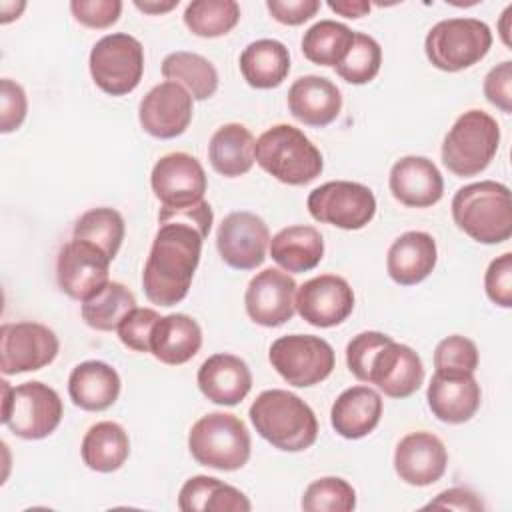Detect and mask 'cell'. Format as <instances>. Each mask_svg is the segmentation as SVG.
<instances>
[{
	"mask_svg": "<svg viewBox=\"0 0 512 512\" xmlns=\"http://www.w3.org/2000/svg\"><path fill=\"white\" fill-rule=\"evenodd\" d=\"M24 8H26V2H10V0L0 2V24H8L16 20Z\"/></svg>",
	"mask_w": 512,
	"mask_h": 512,
	"instance_id": "obj_52",
	"label": "cell"
},
{
	"mask_svg": "<svg viewBox=\"0 0 512 512\" xmlns=\"http://www.w3.org/2000/svg\"><path fill=\"white\" fill-rule=\"evenodd\" d=\"M300 506L306 512H352L356 490L344 478L324 476L306 486Z\"/></svg>",
	"mask_w": 512,
	"mask_h": 512,
	"instance_id": "obj_39",
	"label": "cell"
},
{
	"mask_svg": "<svg viewBox=\"0 0 512 512\" xmlns=\"http://www.w3.org/2000/svg\"><path fill=\"white\" fill-rule=\"evenodd\" d=\"M270 230L266 222L248 210L224 216L216 232V248L224 264L236 270H254L266 260Z\"/></svg>",
	"mask_w": 512,
	"mask_h": 512,
	"instance_id": "obj_14",
	"label": "cell"
},
{
	"mask_svg": "<svg viewBox=\"0 0 512 512\" xmlns=\"http://www.w3.org/2000/svg\"><path fill=\"white\" fill-rule=\"evenodd\" d=\"M266 8L276 22L300 26L320 10V0H268Z\"/></svg>",
	"mask_w": 512,
	"mask_h": 512,
	"instance_id": "obj_49",
	"label": "cell"
},
{
	"mask_svg": "<svg viewBox=\"0 0 512 512\" xmlns=\"http://www.w3.org/2000/svg\"><path fill=\"white\" fill-rule=\"evenodd\" d=\"M500 126L484 110H468L456 118L442 142L444 166L460 178L476 176L488 168L498 152Z\"/></svg>",
	"mask_w": 512,
	"mask_h": 512,
	"instance_id": "obj_7",
	"label": "cell"
},
{
	"mask_svg": "<svg viewBox=\"0 0 512 512\" xmlns=\"http://www.w3.org/2000/svg\"><path fill=\"white\" fill-rule=\"evenodd\" d=\"M58 350V336L40 322H8L0 328V370L4 376L40 370L54 362Z\"/></svg>",
	"mask_w": 512,
	"mask_h": 512,
	"instance_id": "obj_12",
	"label": "cell"
},
{
	"mask_svg": "<svg viewBox=\"0 0 512 512\" xmlns=\"http://www.w3.org/2000/svg\"><path fill=\"white\" fill-rule=\"evenodd\" d=\"M306 208L316 222L342 230H360L376 214V196L360 182L330 180L308 194Z\"/></svg>",
	"mask_w": 512,
	"mask_h": 512,
	"instance_id": "obj_11",
	"label": "cell"
},
{
	"mask_svg": "<svg viewBox=\"0 0 512 512\" xmlns=\"http://www.w3.org/2000/svg\"><path fill=\"white\" fill-rule=\"evenodd\" d=\"M382 396L370 386L346 388L332 404L330 424L346 440L368 436L382 418Z\"/></svg>",
	"mask_w": 512,
	"mask_h": 512,
	"instance_id": "obj_26",
	"label": "cell"
},
{
	"mask_svg": "<svg viewBox=\"0 0 512 512\" xmlns=\"http://www.w3.org/2000/svg\"><path fill=\"white\" fill-rule=\"evenodd\" d=\"M390 340L388 334L366 330L356 334L346 346V366L360 382H368V370L374 354Z\"/></svg>",
	"mask_w": 512,
	"mask_h": 512,
	"instance_id": "obj_43",
	"label": "cell"
},
{
	"mask_svg": "<svg viewBox=\"0 0 512 512\" xmlns=\"http://www.w3.org/2000/svg\"><path fill=\"white\" fill-rule=\"evenodd\" d=\"M2 384V424L22 440L50 436L64 414L60 394L44 382L32 380L18 386Z\"/></svg>",
	"mask_w": 512,
	"mask_h": 512,
	"instance_id": "obj_6",
	"label": "cell"
},
{
	"mask_svg": "<svg viewBox=\"0 0 512 512\" xmlns=\"http://www.w3.org/2000/svg\"><path fill=\"white\" fill-rule=\"evenodd\" d=\"M248 416L256 432L282 452L308 450L318 438L314 410L298 394L282 388L260 392Z\"/></svg>",
	"mask_w": 512,
	"mask_h": 512,
	"instance_id": "obj_2",
	"label": "cell"
},
{
	"mask_svg": "<svg viewBox=\"0 0 512 512\" xmlns=\"http://www.w3.org/2000/svg\"><path fill=\"white\" fill-rule=\"evenodd\" d=\"M380 64V44L364 32H354V42L344 60L336 66V74L348 84H368L378 76Z\"/></svg>",
	"mask_w": 512,
	"mask_h": 512,
	"instance_id": "obj_40",
	"label": "cell"
},
{
	"mask_svg": "<svg viewBox=\"0 0 512 512\" xmlns=\"http://www.w3.org/2000/svg\"><path fill=\"white\" fill-rule=\"evenodd\" d=\"M438 260V246L432 234L410 230L400 234L388 248L386 272L400 286H414L426 280Z\"/></svg>",
	"mask_w": 512,
	"mask_h": 512,
	"instance_id": "obj_25",
	"label": "cell"
},
{
	"mask_svg": "<svg viewBox=\"0 0 512 512\" xmlns=\"http://www.w3.org/2000/svg\"><path fill=\"white\" fill-rule=\"evenodd\" d=\"M388 186L392 196L410 208H428L442 200L444 178L426 156H404L390 168Z\"/></svg>",
	"mask_w": 512,
	"mask_h": 512,
	"instance_id": "obj_21",
	"label": "cell"
},
{
	"mask_svg": "<svg viewBox=\"0 0 512 512\" xmlns=\"http://www.w3.org/2000/svg\"><path fill=\"white\" fill-rule=\"evenodd\" d=\"M426 400L432 414L446 424H464L480 408L482 390L474 374L436 372L426 388Z\"/></svg>",
	"mask_w": 512,
	"mask_h": 512,
	"instance_id": "obj_22",
	"label": "cell"
},
{
	"mask_svg": "<svg viewBox=\"0 0 512 512\" xmlns=\"http://www.w3.org/2000/svg\"><path fill=\"white\" fill-rule=\"evenodd\" d=\"M270 256L286 272L302 274L316 268L324 256V238L314 226H286L270 238Z\"/></svg>",
	"mask_w": 512,
	"mask_h": 512,
	"instance_id": "obj_29",
	"label": "cell"
},
{
	"mask_svg": "<svg viewBox=\"0 0 512 512\" xmlns=\"http://www.w3.org/2000/svg\"><path fill=\"white\" fill-rule=\"evenodd\" d=\"M88 68L94 84L110 96L130 94L144 74V48L126 32L102 36L90 50Z\"/></svg>",
	"mask_w": 512,
	"mask_h": 512,
	"instance_id": "obj_9",
	"label": "cell"
},
{
	"mask_svg": "<svg viewBox=\"0 0 512 512\" xmlns=\"http://www.w3.org/2000/svg\"><path fill=\"white\" fill-rule=\"evenodd\" d=\"M184 222V224H192L196 226L204 236L210 234L212 228V220H214V212L212 206L206 200H200L196 204L190 206H178V208H170V206H162L158 210V224L160 222Z\"/></svg>",
	"mask_w": 512,
	"mask_h": 512,
	"instance_id": "obj_48",
	"label": "cell"
},
{
	"mask_svg": "<svg viewBox=\"0 0 512 512\" xmlns=\"http://www.w3.org/2000/svg\"><path fill=\"white\" fill-rule=\"evenodd\" d=\"M178 508L184 512H248L252 504L238 488L214 476L198 474L182 484Z\"/></svg>",
	"mask_w": 512,
	"mask_h": 512,
	"instance_id": "obj_32",
	"label": "cell"
},
{
	"mask_svg": "<svg viewBox=\"0 0 512 512\" xmlns=\"http://www.w3.org/2000/svg\"><path fill=\"white\" fill-rule=\"evenodd\" d=\"M268 360L292 386L310 388L324 382L336 364L334 348L314 334H288L272 342Z\"/></svg>",
	"mask_w": 512,
	"mask_h": 512,
	"instance_id": "obj_10",
	"label": "cell"
},
{
	"mask_svg": "<svg viewBox=\"0 0 512 512\" xmlns=\"http://www.w3.org/2000/svg\"><path fill=\"white\" fill-rule=\"evenodd\" d=\"M448 466L444 442L432 432H410L394 450V470L410 486H430L438 482Z\"/></svg>",
	"mask_w": 512,
	"mask_h": 512,
	"instance_id": "obj_20",
	"label": "cell"
},
{
	"mask_svg": "<svg viewBox=\"0 0 512 512\" xmlns=\"http://www.w3.org/2000/svg\"><path fill=\"white\" fill-rule=\"evenodd\" d=\"M328 8L346 18H362L370 12V2H366V0H336V2L330 0Z\"/></svg>",
	"mask_w": 512,
	"mask_h": 512,
	"instance_id": "obj_51",
	"label": "cell"
},
{
	"mask_svg": "<svg viewBox=\"0 0 512 512\" xmlns=\"http://www.w3.org/2000/svg\"><path fill=\"white\" fill-rule=\"evenodd\" d=\"M202 346L200 324L182 312L160 316L150 336V354L168 366L192 360Z\"/></svg>",
	"mask_w": 512,
	"mask_h": 512,
	"instance_id": "obj_28",
	"label": "cell"
},
{
	"mask_svg": "<svg viewBox=\"0 0 512 512\" xmlns=\"http://www.w3.org/2000/svg\"><path fill=\"white\" fill-rule=\"evenodd\" d=\"M290 114L312 128H324L332 124L342 110V94L338 86L316 74L300 76L288 88Z\"/></svg>",
	"mask_w": 512,
	"mask_h": 512,
	"instance_id": "obj_24",
	"label": "cell"
},
{
	"mask_svg": "<svg viewBox=\"0 0 512 512\" xmlns=\"http://www.w3.org/2000/svg\"><path fill=\"white\" fill-rule=\"evenodd\" d=\"M150 186L162 206L178 208L204 200L208 180L198 158L186 152H170L154 164Z\"/></svg>",
	"mask_w": 512,
	"mask_h": 512,
	"instance_id": "obj_18",
	"label": "cell"
},
{
	"mask_svg": "<svg viewBox=\"0 0 512 512\" xmlns=\"http://www.w3.org/2000/svg\"><path fill=\"white\" fill-rule=\"evenodd\" d=\"M354 42V30L336 20H320L302 36V54L318 66H338Z\"/></svg>",
	"mask_w": 512,
	"mask_h": 512,
	"instance_id": "obj_35",
	"label": "cell"
},
{
	"mask_svg": "<svg viewBox=\"0 0 512 512\" xmlns=\"http://www.w3.org/2000/svg\"><path fill=\"white\" fill-rule=\"evenodd\" d=\"M428 508H448V510H464V512H478L484 510V502L476 492L470 488L454 486L448 490H442L434 500H430L424 510Z\"/></svg>",
	"mask_w": 512,
	"mask_h": 512,
	"instance_id": "obj_50",
	"label": "cell"
},
{
	"mask_svg": "<svg viewBox=\"0 0 512 512\" xmlns=\"http://www.w3.org/2000/svg\"><path fill=\"white\" fill-rule=\"evenodd\" d=\"M484 290L496 306L512 308V252H504L488 264Z\"/></svg>",
	"mask_w": 512,
	"mask_h": 512,
	"instance_id": "obj_44",
	"label": "cell"
},
{
	"mask_svg": "<svg viewBox=\"0 0 512 512\" xmlns=\"http://www.w3.org/2000/svg\"><path fill=\"white\" fill-rule=\"evenodd\" d=\"M82 462L94 472H114L130 456L128 432L112 420L92 424L80 444Z\"/></svg>",
	"mask_w": 512,
	"mask_h": 512,
	"instance_id": "obj_33",
	"label": "cell"
},
{
	"mask_svg": "<svg viewBox=\"0 0 512 512\" xmlns=\"http://www.w3.org/2000/svg\"><path fill=\"white\" fill-rule=\"evenodd\" d=\"M238 64L248 86L270 90L286 80L290 72V52L280 40L260 38L242 50Z\"/></svg>",
	"mask_w": 512,
	"mask_h": 512,
	"instance_id": "obj_31",
	"label": "cell"
},
{
	"mask_svg": "<svg viewBox=\"0 0 512 512\" xmlns=\"http://www.w3.org/2000/svg\"><path fill=\"white\" fill-rule=\"evenodd\" d=\"M204 238L192 224L160 222L142 272V288L152 304L168 308L186 298Z\"/></svg>",
	"mask_w": 512,
	"mask_h": 512,
	"instance_id": "obj_1",
	"label": "cell"
},
{
	"mask_svg": "<svg viewBox=\"0 0 512 512\" xmlns=\"http://www.w3.org/2000/svg\"><path fill=\"white\" fill-rule=\"evenodd\" d=\"M162 76L184 86L194 100H206L218 90V70L208 58L196 52H170L162 60Z\"/></svg>",
	"mask_w": 512,
	"mask_h": 512,
	"instance_id": "obj_34",
	"label": "cell"
},
{
	"mask_svg": "<svg viewBox=\"0 0 512 512\" xmlns=\"http://www.w3.org/2000/svg\"><path fill=\"white\" fill-rule=\"evenodd\" d=\"M294 304L304 322L316 328H332L352 314L354 290L342 276L320 274L298 286Z\"/></svg>",
	"mask_w": 512,
	"mask_h": 512,
	"instance_id": "obj_15",
	"label": "cell"
},
{
	"mask_svg": "<svg viewBox=\"0 0 512 512\" xmlns=\"http://www.w3.org/2000/svg\"><path fill=\"white\" fill-rule=\"evenodd\" d=\"M512 14V4L510 6H506V10L502 12V18H500V24H498V32H500V38H502V42L510 48L512 46V42H510V16Z\"/></svg>",
	"mask_w": 512,
	"mask_h": 512,
	"instance_id": "obj_54",
	"label": "cell"
},
{
	"mask_svg": "<svg viewBox=\"0 0 512 512\" xmlns=\"http://www.w3.org/2000/svg\"><path fill=\"white\" fill-rule=\"evenodd\" d=\"M240 20V6L234 0H194L184 10L186 28L200 38L228 34Z\"/></svg>",
	"mask_w": 512,
	"mask_h": 512,
	"instance_id": "obj_38",
	"label": "cell"
},
{
	"mask_svg": "<svg viewBox=\"0 0 512 512\" xmlns=\"http://www.w3.org/2000/svg\"><path fill=\"white\" fill-rule=\"evenodd\" d=\"M160 320L154 308H134L130 310L118 326L120 342L134 352H150V336Z\"/></svg>",
	"mask_w": 512,
	"mask_h": 512,
	"instance_id": "obj_42",
	"label": "cell"
},
{
	"mask_svg": "<svg viewBox=\"0 0 512 512\" xmlns=\"http://www.w3.org/2000/svg\"><path fill=\"white\" fill-rule=\"evenodd\" d=\"M492 46V30L478 18H446L436 22L424 40L430 64L442 72H460L478 64Z\"/></svg>",
	"mask_w": 512,
	"mask_h": 512,
	"instance_id": "obj_8",
	"label": "cell"
},
{
	"mask_svg": "<svg viewBox=\"0 0 512 512\" xmlns=\"http://www.w3.org/2000/svg\"><path fill=\"white\" fill-rule=\"evenodd\" d=\"M208 160L226 178H238L250 172L256 162V140L252 132L238 122L220 126L210 138Z\"/></svg>",
	"mask_w": 512,
	"mask_h": 512,
	"instance_id": "obj_30",
	"label": "cell"
},
{
	"mask_svg": "<svg viewBox=\"0 0 512 512\" xmlns=\"http://www.w3.org/2000/svg\"><path fill=\"white\" fill-rule=\"evenodd\" d=\"M258 166L288 186H304L322 174L320 150L296 126L276 124L256 140Z\"/></svg>",
	"mask_w": 512,
	"mask_h": 512,
	"instance_id": "obj_4",
	"label": "cell"
},
{
	"mask_svg": "<svg viewBox=\"0 0 512 512\" xmlns=\"http://www.w3.org/2000/svg\"><path fill=\"white\" fill-rule=\"evenodd\" d=\"M70 10L76 22L82 26L102 30L118 22L122 12L120 0H72Z\"/></svg>",
	"mask_w": 512,
	"mask_h": 512,
	"instance_id": "obj_45",
	"label": "cell"
},
{
	"mask_svg": "<svg viewBox=\"0 0 512 512\" xmlns=\"http://www.w3.org/2000/svg\"><path fill=\"white\" fill-rule=\"evenodd\" d=\"M478 362H480V356L474 340L460 334L442 338L434 348L436 372L474 374L478 368Z\"/></svg>",
	"mask_w": 512,
	"mask_h": 512,
	"instance_id": "obj_41",
	"label": "cell"
},
{
	"mask_svg": "<svg viewBox=\"0 0 512 512\" xmlns=\"http://www.w3.org/2000/svg\"><path fill=\"white\" fill-rule=\"evenodd\" d=\"M424 382V364L418 352L392 338L374 354L368 384H376L390 398H408Z\"/></svg>",
	"mask_w": 512,
	"mask_h": 512,
	"instance_id": "obj_19",
	"label": "cell"
},
{
	"mask_svg": "<svg viewBox=\"0 0 512 512\" xmlns=\"http://www.w3.org/2000/svg\"><path fill=\"white\" fill-rule=\"evenodd\" d=\"M484 96L504 114L512 112V62L496 64L484 78Z\"/></svg>",
	"mask_w": 512,
	"mask_h": 512,
	"instance_id": "obj_47",
	"label": "cell"
},
{
	"mask_svg": "<svg viewBox=\"0 0 512 512\" xmlns=\"http://www.w3.org/2000/svg\"><path fill=\"white\" fill-rule=\"evenodd\" d=\"M454 224L480 244H500L512 236L510 188L480 180L456 190L452 198Z\"/></svg>",
	"mask_w": 512,
	"mask_h": 512,
	"instance_id": "obj_3",
	"label": "cell"
},
{
	"mask_svg": "<svg viewBox=\"0 0 512 512\" xmlns=\"http://www.w3.org/2000/svg\"><path fill=\"white\" fill-rule=\"evenodd\" d=\"M192 96L178 82H160L140 100L138 120L146 134L170 140L186 132L192 122Z\"/></svg>",
	"mask_w": 512,
	"mask_h": 512,
	"instance_id": "obj_17",
	"label": "cell"
},
{
	"mask_svg": "<svg viewBox=\"0 0 512 512\" xmlns=\"http://www.w3.org/2000/svg\"><path fill=\"white\" fill-rule=\"evenodd\" d=\"M134 6L146 14H162V12L176 8L178 0H170V2H140V0H136Z\"/></svg>",
	"mask_w": 512,
	"mask_h": 512,
	"instance_id": "obj_53",
	"label": "cell"
},
{
	"mask_svg": "<svg viewBox=\"0 0 512 512\" xmlns=\"http://www.w3.org/2000/svg\"><path fill=\"white\" fill-rule=\"evenodd\" d=\"M110 258L94 244L72 238L56 258V280L60 290L80 302L96 296L108 282Z\"/></svg>",
	"mask_w": 512,
	"mask_h": 512,
	"instance_id": "obj_13",
	"label": "cell"
},
{
	"mask_svg": "<svg viewBox=\"0 0 512 512\" xmlns=\"http://www.w3.org/2000/svg\"><path fill=\"white\" fill-rule=\"evenodd\" d=\"M124 234H126V224L122 214L114 208L100 206V208L86 210L76 220L72 238L86 240L98 246L110 260H114L122 246Z\"/></svg>",
	"mask_w": 512,
	"mask_h": 512,
	"instance_id": "obj_37",
	"label": "cell"
},
{
	"mask_svg": "<svg viewBox=\"0 0 512 512\" xmlns=\"http://www.w3.org/2000/svg\"><path fill=\"white\" fill-rule=\"evenodd\" d=\"M68 394L80 410H108L120 396V376L102 360L80 362L68 376Z\"/></svg>",
	"mask_w": 512,
	"mask_h": 512,
	"instance_id": "obj_27",
	"label": "cell"
},
{
	"mask_svg": "<svg viewBox=\"0 0 512 512\" xmlns=\"http://www.w3.org/2000/svg\"><path fill=\"white\" fill-rule=\"evenodd\" d=\"M188 450L198 464L232 472L250 460L252 440L246 424L236 414L210 412L192 424Z\"/></svg>",
	"mask_w": 512,
	"mask_h": 512,
	"instance_id": "obj_5",
	"label": "cell"
},
{
	"mask_svg": "<svg viewBox=\"0 0 512 512\" xmlns=\"http://www.w3.org/2000/svg\"><path fill=\"white\" fill-rule=\"evenodd\" d=\"M296 280L278 268H264L248 282L244 308L248 318L264 328L286 324L296 312Z\"/></svg>",
	"mask_w": 512,
	"mask_h": 512,
	"instance_id": "obj_16",
	"label": "cell"
},
{
	"mask_svg": "<svg viewBox=\"0 0 512 512\" xmlns=\"http://www.w3.org/2000/svg\"><path fill=\"white\" fill-rule=\"evenodd\" d=\"M136 308L134 294L122 284L110 280L96 296L82 302V320L100 332L118 330L124 316Z\"/></svg>",
	"mask_w": 512,
	"mask_h": 512,
	"instance_id": "obj_36",
	"label": "cell"
},
{
	"mask_svg": "<svg viewBox=\"0 0 512 512\" xmlns=\"http://www.w3.org/2000/svg\"><path fill=\"white\" fill-rule=\"evenodd\" d=\"M196 382L200 392L210 402L220 406H236L252 388V372L240 356L220 352L202 362Z\"/></svg>",
	"mask_w": 512,
	"mask_h": 512,
	"instance_id": "obj_23",
	"label": "cell"
},
{
	"mask_svg": "<svg viewBox=\"0 0 512 512\" xmlns=\"http://www.w3.org/2000/svg\"><path fill=\"white\" fill-rule=\"evenodd\" d=\"M28 100L24 88L10 80L2 78L0 82V132L10 134L18 130L26 118Z\"/></svg>",
	"mask_w": 512,
	"mask_h": 512,
	"instance_id": "obj_46",
	"label": "cell"
}]
</instances>
